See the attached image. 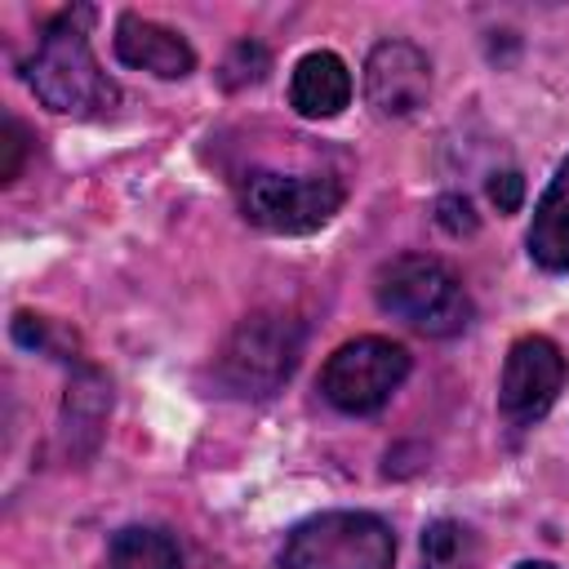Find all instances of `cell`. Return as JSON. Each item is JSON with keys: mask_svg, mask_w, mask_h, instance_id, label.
<instances>
[{"mask_svg": "<svg viewBox=\"0 0 569 569\" xmlns=\"http://www.w3.org/2000/svg\"><path fill=\"white\" fill-rule=\"evenodd\" d=\"M436 218H440V227H445L449 236L476 231V213H471V204H467L462 196H440V204H436Z\"/></svg>", "mask_w": 569, "mask_h": 569, "instance_id": "17", "label": "cell"}, {"mask_svg": "<svg viewBox=\"0 0 569 569\" xmlns=\"http://www.w3.org/2000/svg\"><path fill=\"white\" fill-rule=\"evenodd\" d=\"M267 67H271L267 49H262V44H253V40H240V44L227 53V62H222V84H227V89L258 84V80L267 76Z\"/></svg>", "mask_w": 569, "mask_h": 569, "instance_id": "14", "label": "cell"}, {"mask_svg": "<svg viewBox=\"0 0 569 569\" xmlns=\"http://www.w3.org/2000/svg\"><path fill=\"white\" fill-rule=\"evenodd\" d=\"M240 209L253 227L276 236L320 231L342 209V182L329 173H276L253 169L240 182Z\"/></svg>", "mask_w": 569, "mask_h": 569, "instance_id": "5", "label": "cell"}, {"mask_svg": "<svg viewBox=\"0 0 569 569\" xmlns=\"http://www.w3.org/2000/svg\"><path fill=\"white\" fill-rule=\"evenodd\" d=\"M373 298L387 316L405 320L427 338H453L471 325V298L458 276L427 253H400L378 267Z\"/></svg>", "mask_w": 569, "mask_h": 569, "instance_id": "2", "label": "cell"}, {"mask_svg": "<svg viewBox=\"0 0 569 569\" xmlns=\"http://www.w3.org/2000/svg\"><path fill=\"white\" fill-rule=\"evenodd\" d=\"M431 89V62L409 40H382L373 44L365 62V98L378 116H409L427 102Z\"/></svg>", "mask_w": 569, "mask_h": 569, "instance_id": "8", "label": "cell"}, {"mask_svg": "<svg viewBox=\"0 0 569 569\" xmlns=\"http://www.w3.org/2000/svg\"><path fill=\"white\" fill-rule=\"evenodd\" d=\"M565 378H569V360L551 338H542V333L516 338L507 360H502V382H498L502 418L511 427L538 422L556 405V396L565 391Z\"/></svg>", "mask_w": 569, "mask_h": 569, "instance_id": "7", "label": "cell"}, {"mask_svg": "<svg viewBox=\"0 0 569 569\" xmlns=\"http://www.w3.org/2000/svg\"><path fill=\"white\" fill-rule=\"evenodd\" d=\"M525 244L542 271H569V156L560 160L556 178L547 182L542 200L533 204Z\"/></svg>", "mask_w": 569, "mask_h": 569, "instance_id": "11", "label": "cell"}, {"mask_svg": "<svg viewBox=\"0 0 569 569\" xmlns=\"http://www.w3.org/2000/svg\"><path fill=\"white\" fill-rule=\"evenodd\" d=\"M409 378V351L391 338H351L342 342L325 369H320V391L333 409L342 413H373L400 391Z\"/></svg>", "mask_w": 569, "mask_h": 569, "instance_id": "6", "label": "cell"}, {"mask_svg": "<svg viewBox=\"0 0 569 569\" xmlns=\"http://www.w3.org/2000/svg\"><path fill=\"white\" fill-rule=\"evenodd\" d=\"M516 569H556V565H547V560H525V565H516Z\"/></svg>", "mask_w": 569, "mask_h": 569, "instance_id": "18", "label": "cell"}, {"mask_svg": "<svg viewBox=\"0 0 569 569\" xmlns=\"http://www.w3.org/2000/svg\"><path fill=\"white\" fill-rule=\"evenodd\" d=\"M489 200L498 204V213H516L520 200H525V178H520L516 169L493 173V178H489Z\"/></svg>", "mask_w": 569, "mask_h": 569, "instance_id": "16", "label": "cell"}, {"mask_svg": "<svg viewBox=\"0 0 569 569\" xmlns=\"http://www.w3.org/2000/svg\"><path fill=\"white\" fill-rule=\"evenodd\" d=\"M107 569H182V551L164 529L129 525L111 538Z\"/></svg>", "mask_w": 569, "mask_h": 569, "instance_id": "12", "label": "cell"}, {"mask_svg": "<svg viewBox=\"0 0 569 569\" xmlns=\"http://www.w3.org/2000/svg\"><path fill=\"white\" fill-rule=\"evenodd\" d=\"M116 58L124 67L151 71L160 80H182L196 67V53L178 31H169V27L151 22V18H138V13H120V22H116Z\"/></svg>", "mask_w": 569, "mask_h": 569, "instance_id": "9", "label": "cell"}, {"mask_svg": "<svg viewBox=\"0 0 569 569\" xmlns=\"http://www.w3.org/2000/svg\"><path fill=\"white\" fill-rule=\"evenodd\" d=\"M89 22H93V9H84V4L62 9L44 27V36L27 62V80H31L36 98L58 116L93 120V116L116 111V102H120V84L98 67V58L89 49Z\"/></svg>", "mask_w": 569, "mask_h": 569, "instance_id": "1", "label": "cell"}, {"mask_svg": "<svg viewBox=\"0 0 569 569\" xmlns=\"http://www.w3.org/2000/svg\"><path fill=\"white\" fill-rule=\"evenodd\" d=\"M302 356V325L284 311H253L236 325L218 356V378L236 396H271Z\"/></svg>", "mask_w": 569, "mask_h": 569, "instance_id": "4", "label": "cell"}, {"mask_svg": "<svg viewBox=\"0 0 569 569\" xmlns=\"http://www.w3.org/2000/svg\"><path fill=\"white\" fill-rule=\"evenodd\" d=\"M396 538L373 511H320L280 551V569H391Z\"/></svg>", "mask_w": 569, "mask_h": 569, "instance_id": "3", "label": "cell"}, {"mask_svg": "<svg viewBox=\"0 0 569 569\" xmlns=\"http://www.w3.org/2000/svg\"><path fill=\"white\" fill-rule=\"evenodd\" d=\"M471 565V529L458 520H431L422 533V569H467Z\"/></svg>", "mask_w": 569, "mask_h": 569, "instance_id": "13", "label": "cell"}, {"mask_svg": "<svg viewBox=\"0 0 569 569\" xmlns=\"http://www.w3.org/2000/svg\"><path fill=\"white\" fill-rule=\"evenodd\" d=\"M27 142H31V133L22 129V120L4 116V138H0V147H4V164H0V182H13V178L22 173V160H27Z\"/></svg>", "mask_w": 569, "mask_h": 569, "instance_id": "15", "label": "cell"}, {"mask_svg": "<svg viewBox=\"0 0 569 569\" xmlns=\"http://www.w3.org/2000/svg\"><path fill=\"white\" fill-rule=\"evenodd\" d=\"M351 102V71L338 53L316 49L307 58H298L293 76H289V107L307 120H329Z\"/></svg>", "mask_w": 569, "mask_h": 569, "instance_id": "10", "label": "cell"}]
</instances>
